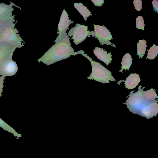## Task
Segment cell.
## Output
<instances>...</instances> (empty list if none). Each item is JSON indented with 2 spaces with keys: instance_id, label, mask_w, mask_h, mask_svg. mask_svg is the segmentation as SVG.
<instances>
[{
  "instance_id": "1",
  "label": "cell",
  "mask_w": 158,
  "mask_h": 158,
  "mask_svg": "<svg viewBox=\"0 0 158 158\" xmlns=\"http://www.w3.org/2000/svg\"><path fill=\"white\" fill-rule=\"evenodd\" d=\"M141 85H139L138 90L133 93L135 90L130 92L126 103H123L127 106L130 111L147 118L156 116L158 112V101L152 102L147 100L144 97L143 90Z\"/></svg>"
},
{
  "instance_id": "2",
  "label": "cell",
  "mask_w": 158,
  "mask_h": 158,
  "mask_svg": "<svg viewBox=\"0 0 158 158\" xmlns=\"http://www.w3.org/2000/svg\"><path fill=\"white\" fill-rule=\"evenodd\" d=\"M69 35L56 42L44 55L38 60L39 63L42 62L47 65L68 58L71 55L75 56L79 54L80 51L74 52V50L71 46Z\"/></svg>"
},
{
  "instance_id": "3",
  "label": "cell",
  "mask_w": 158,
  "mask_h": 158,
  "mask_svg": "<svg viewBox=\"0 0 158 158\" xmlns=\"http://www.w3.org/2000/svg\"><path fill=\"white\" fill-rule=\"evenodd\" d=\"M79 54L86 58L90 62L92 68V72L90 75L87 78L90 80H94L102 83H109V81H116L112 76L111 72L98 62L93 61L87 54H84L83 50H80Z\"/></svg>"
},
{
  "instance_id": "4",
  "label": "cell",
  "mask_w": 158,
  "mask_h": 158,
  "mask_svg": "<svg viewBox=\"0 0 158 158\" xmlns=\"http://www.w3.org/2000/svg\"><path fill=\"white\" fill-rule=\"evenodd\" d=\"M17 22L2 27L0 30V44H10L17 48L24 46V42L17 28L15 27Z\"/></svg>"
},
{
  "instance_id": "5",
  "label": "cell",
  "mask_w": 158,
  "mask_h": 158,
  "mask_svg": "<svg viewBox=\"0 0 158 158\" xmlns=\"http://www.w3.org/2000/svg\"><path fill=\"white\" fill-rule=\"evenodd\" d=\"M88 26L84 25L76 24L75 26L72 28L68 32V35L70 37L72 36V39L75 44L77 45L83 42L86 38L90 37L94 32L93 31H90L88 30Z\"/></svg>"
},
{
  "instance_id": "6",
  "label": "cell",
  "mask_w": 158,
  "mask_h": 158,
  "mask_svg": "<svg viewBox=\"0 0 158 158\" xmlns=\"http://www.w3.org/2000/svg\"><path fill=\"white\" fill-rule=\"evenodd\" d=\"M13 6L20 8L12 2L9 4L3 3H0V25L4 26L15 23V15H13V11L14 10Z\"/></svg>"
},
{
  "instance_id": "7",
  "label": "cell",
  "mask_w": 158,
  "mask_h": 158,
  "mask_svg": "<svg viewBox=\"0 0 158 158\" xmlns=\"http://www.w3.org/2000/svg\"><path fill=\"white\" fill-rule=\"evenodd\" d=\"M93 25L94 32H93L92 36L95 37L96 39L97 38L101 45H110L116 48L114 44L109 41L113 39L109 30L105 26Z\"/></svg>"
},
{
  "instance_id": "8",
  "label": "cell",
  "mask_w": 158,
  "mask_h": 158,
  "mask_svg": "<svg viewBox=\"0 0 158 158\" xmlns=\"http://www.w3.org/2000/svg\"><path fill=\"white\" fill-rule=\"evenodd\" d=\"M73 21L69 19V15L64 9L63 10L62 14L61 15L59 22L58 26V35L57 37L54 42L56 43L59 40L67 36L66 30L69 29V27L70 24L73 23Z\"/></svg>"
},
{
  "instance_id": "9",
  "label": "cell",
  "mask_w": 158,
  "mask_h": 158,
  "mask_svg": "<svg viewBox=\"0 0 158 158\" xmlns=\"http://www.w3.org/2000/svg\"><path fill=\"white\" fill-rule=\"evenodd\" d=\"M18 70L17 65L12 58L5 60L0 65V75L5 78L14 75Z\"/></svg>"
},
{
  "instance_id": "10",
  "label": "cell",
  "mask_w": 158,
  "mask_h": 158,
  "mask_svg": "<svg viewBox=\"0 0 158 158\" xmlns=\"http://www.w3.org/2000/svg\"><path fill=\"white\" fill-rule=\"evenodd\" d=\"M16 48L15 46L10 44L0 45V65L5 60L12 58Z\"/></svg>"
},
{
  "instance_id": "11",
  "label": "cell",
  "mask_w": 158,
  "mask_h": 158,
  "mask_svg": "<svg viewBox=\"0 0 158 158\" xmlns=\"http://www.w3.org/2000/svg\"><path fill=\"white\" fill-rule=\"evenodd\" d=\"M126 80H120L117 84L120 85L122 81L125 82V88L132 89L136 87L141 81L139 75L136 73H131L126 79Z\"/></svg>"
},
{
  "instance_id": "12",
  "label": "cell",
  "mask_w": 158,
  "mask_h": 158,
  "mask_svg": "<svg viewBox=\"0 0 158 158\" xmlns=\"http://www.w3.org/2000/svg\"><path fill=\"white\" fill-rule=\"evenodd\" d=\"M93 52L96 57L101 61L103 62L108 66L109 63H111L112 60V56L111 52H109L104 50L103 48L96 47L95 49L93 50Z\"/></svg>"
},
{
  "instance_id": "13",
  "label": "cell",
  "mask_w": 158,
  "mask_h": 158,
  "mask_svg": "<svg viewBox=\"0 0 158 158\" xmlns=\"http://www.w3.org/2000/svg\"><path fill=\"white\" fill-rule=\"evenodd\" d=\"M74 6L83 16L85 21H86L87 18L89 16L92 15L87 7L81 2L74 3Z\"/></svg>"
},
{
  "instance_id": "14",
  "label": "cell",
  "mask_w": 158,
  "mask_h": 158,
  "mask_svg": "<svg viewBox=\"0 0 158 158\" xmlns=\"http://www.w3.org/2000/svg\"><path fill=\"white\" fill-rule=\"evenodd\" d=\"M132 59L131 56L129 53H126L123 57L121 62L122 69L119 71L123 73V70L125 69L129 70L132 63Z\"/></svg>"
},
{
  "instance_id": "15",
  "label": "cell",
  "mask_w": 158,
  "mask_h": 158,
  "mask_svg": "<svg viewBox=\"0 0 158 158\" xmlns=\"http://www.w3.org/2000/svg\"><path fill=\"white\" fill-rule=\"evenodd\" d=\"M0 127L3 129L12 133L15 136L18 138L22 137V135L18 133L16 131L6 123L4 121L0 118Z\"/></svg>"
},
{
  "instance_id": "16",
  "label": "cell",
  "mask_w": 158,
  "mask_h": 158,
  "mask_svg": "<svg viewBox=\"0 0 158 158\" xmlns=\"http://www.w3.org/2000/svg\"><path fill=\"white\" fill-rule=\"evenodd\" d=\"M147 47L146 41L144 40H139L137 44V55L139 56V58H143L145 54L146 48Z\"/></svg>"
},
{
  "instance_id": "17",
  "label": "cell",
  "mask_w": 158,
  "mask_h": 158,
  "mask_svg": "<svg viewBox=\"0 0 158 158\" xmlns=\"http://www.w3.org/2000/svg\"><path fill=\"white\" fill-rule=\"evenodd\" d=\"M155 90V89L152 88L149 90L143 91V95L145 98L150 101H157L158 99L156 100V99L158 97Z\"/></svg>"
},
{
  "instance_id": "18",
  "label": "cell",
  "mask_w": 158,
  "mask_h": 158,
  "mask_svg": "<svg viewBox=\"0 0 158 158\" xmlns=\"http://www.w3.org/2000/svg\"><path fill=\"white\" fill-rule=\"evenodd\" d=\"M148 53L146 59L153 60L156 57L158 53V46L155 44L151 47L148 50Z\"/></svg>"
},
{
  "instance_id": "19",
  "label": "cell",
  "mask_w": 158,
  "mask_h": 158,
  "mask_svg": "<svg viewBox=\"0 0 158 158\" xmlns=\"http://www.w3.org/2000/svg\"><path fill=\"white\" fill-rule=\"evenodd\" d=\"M136 27L138 29H141L144 30V20L142 16H138L136 19Z\"/></svg>"
},
{
  "instance_id": "20",
  "label": "cell",
  "mask_w": 158,
  "mask_h": 158,
  "mask_svg": "<svg viewBox=\"0 0 158 158\" xmlns=\"http://www.w3.org/2000/svg\"><path fill=\"white\" fill-rule=\"evenodd\" d=\"M135 9L137 11H140L142 8V2L141 0H134L133 1Z\"/></svg>"
},
{
  "instance_id": "21",
  "label": "cell",
  "mask_w": 158,
  "mask_h": 158,
  "mask_svg": "<svg viewBox=\"0 0 158 158\" xmlns=\"http://www.w3.org/2000/svg\"><path fill=\"white\" fill-rule=\"evenodd\" d=\"M5 79V78L2 76H0V98L2 95V93L3 92L4 81Z\"/></svg>"
},
{
  "instance_id": "22",
  "label": "cell",
  "mask_w": 158,
  "mask_h": 158,
  "mask_svg": "<svg viewBox=\"0 0 158 158\" xmlns=\"http://www.w3.org/2000/svg\"><path fill=\"white\" fill-rule=\"evenodd\" d=\"M91 1L95 6H102V4L104 3L103 0H92Z\"/></svg>"
},
{
  "instance_id": "23",
  "label": "cell",
  "mask_w": 158,
  "mask_h": 158,
  "mask_svg": "<svg viewBox=\"0 0 158 158\" xmlns=\"http://www.w3.org/2000/svg\"><path fill=\"white\" fill-rule=\"evenodd\" d=\"M153 10L155 12H158V1L156 0H154L152 2Z\"/></svg>"
},
{
  "instance_id": "24",
  "label": "cell",
  "mask_w": 158,
  "mask_h": 158,
  "mask_svg": "<svg viewBox=\"0 0 158 158\" xmlns=\"http://www.w3.org/2000/svg\"><path fill=\"white\" fill-rule=\"evenodd\" d=\"M3 26H1V25H0V30L1 29V28L3 27Z\"/></svg>"
},
{
  "instance_id": "25",
  "label": "cell",
  "mask_w": 158,
  "mask_h": 158,
  "mask_svg": "<svg viewBox=\"0 0 158 158\" xmlns=\"http://www.w3.org/2000/svg\"></svg>"
}]
</instances>
